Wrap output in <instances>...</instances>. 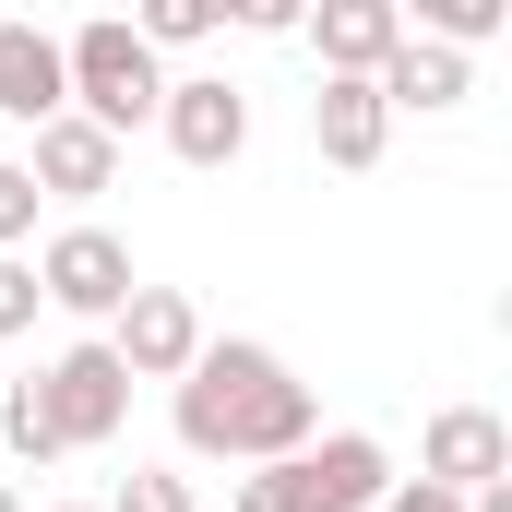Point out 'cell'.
<instances>
[{"label": "cell", "instance_id": "obj_1", "mask_svg": "<svg viewBox=\"0 0 512 512\" xmlns=\"http://www.w3.org/2000/svg\"><path fill=\"white\" fill-rule=\"evenodd\" d=\"M310 441H322L310 382L274 346H251V334H203V358L179 370V453H203V465H286Z\"/></svg>", "mask_w": 512, "mask_h": 512}, {"label": "cell", "instance_id": "obj_2", "mask_svg": "<svg viewBox=\"0 0 512 512\" xmlns=\"http://www.w3.org/2000/svg\"><path fill=\"white\" fill-rule=\"evenodd\" d=\"M60 84H72V120H96L108 143L155 131V108H167V60L131 36V12H96L60 36Z\"/></svg>", "mask_w": 512, "mask_h": 512}, {"label": "cell", "instance_id": "obj_3", "mask_svg": "<svg viewBox=\"0 0 512 512\" xmlns=\"http://www.w3.org/2000/svg\"><path fill=\"white\" fill-rule=\"evenodd\" d=\"M262 477H274V512H382L393 453L370 429H322L310 453H286V465H262Z\"/></svg>", "mask_w": 512, "mask_h": 512}, {"label": "cell", "instance_id": "obj_4", "mask_svg": "<svg viewBox=\"0 0 512 512\" xmlns=\"http://www.w3.org/2000/svg\"><path fill=\"white\" fill-rule=\"evenodd\" d=\"M36 393H48V417H60V453H108L131 429V370L108 358V334H96V346H60V358L36 370Z\"/></svg>", "mask_w": 512, "mask_h": 512}, {"label": "cell", "instance_id": "obj_5", "mask_svg": "<svg viewBox=\"0 0 512 512\" xmlns=\"http://www.w3.org/2000/svg\"><path fill=\"white\" fill-rule=\"evenodd\" d=\"M155 131H167L179 167H239V155H251V96H239L227 72H167Z\"/></svg>", "mask_w": 512, "mask_h": 512}, {"label": "cell", "instance_id": "obj_6", "mask_svg": "<svg viewBox=\"0 0 512 512\" xmlns=\"http://www.w3.org/2000/svg\"><path fill=\"white\" fill-rule=\"evenodd\" d=\"M131 286H143V274H131V251L108 239V227H60V239L36 251V298L72 310V322H120Z\"/></svg>", "mask_w": 512, "mask_h": 512}, {"label": "cell", "instance_id": "obj_7", "mask_svg": "<svg viewBox=\"0 0 512 512\" xmlns=\"http://www.w3.org/2000/svg\"><path fill=\"white\" fill-rule=\"evenodd\" d=\"M417 477L453 489V501L501 489V477H512V417H489V405H441V417L417 429Z\"/></svg>", "mask_w": 512, "mask_h": 512}, {"label": "cell", "instance_id": "obj_8", "mask_svg": "<svg viewBox=\"0 0 512 512\" xmlns=\"http://www.w3.org/2000/svg\"><path fill=\"white\" fill-rule=\"evenodd\" d=\"M108 358H120L131 382H179V370L203 358V310H191L179 286H131L120 322H108Z\"/></svg>", "mask_w": 512, "mask_h": 512}, {"label": "cell", "instance_id": "obj_9", "mask_svg": "<svg viewBox=\"0 0 512 512\" xmlns=\"http://www.w3.org/2000/svg\"><path fill=\"white\" fill-rule=\"evenodd\" d=\"M298 36H310L322 84H370L393 60V36H405V12L393 0H322V12H298Z\"/></svg>", "mask_w": 512, "mask_h": 512}, {"label": "cell", "instance_id": "obj_10", "mask_svg": "<svg viewBox=\"0 0 512 512\" xmlns=\"http://www.w3.org/2000/svg\"><path fill=\"white\" fill-rule=\"evenodd\" d=\"M24 179H36V203H96V191H120V143H108L96 120H72V108H60V120L36 131Z\"/></svg>", "mask_w": 512, "mask_h": 512}, {"label": "cell", "instance_id": "obj_11", "mask_svg": "<svg viewBox=\"0 0 512 512\" xmlns=\"http://www.w3.org/2000/svg\"><path fill=\"white\" fill-rule=\"evenodd\" d=\"M60 108H72V84H60V36L24 24V12H0V120L48 131Z\"/></svg>", "mask_w": 512, "mask_h": 512}, {"label": "cell", "instance_id": "obj_12", "mask_svg": "<svg viewBox=\"0 0 512 512\" xmlns=\"http://www.w3.org/2000/svg\"><path fill=\"white\" fill-rule=\"evenodd\" d=\"M370 96H382L393 120L417 108V120H441V108H465L477 96V60H453V48H429V36H393V60L370 72Z\"/></svg>", "mask_w": 512, "mask_h": 512}, {"label": "cell", "instance_id": "obj_13", "mask_svg": "<svg viewBox=\"0 0 512 512\" xmlns=\"http://www.w3.org/2000/svg\"><path fill=\"white\" fill-rule=\"evenodd\" d=\"M310 143H322V167H382V143H393V108L370 96V84H322L310 96Z\"/></svg>", "mask_w": 512, "mask_h": 512}, {"label": "cell", "instance_id": "obj_14", "mask_svg": "<svg viewBox=\"0 0 512 512\" xmlns=\"http://www.w3.org/2000/svg\"><path fill=\"white\" fill-rule=\"evenodd\" d=\"M501 24H512V0H417V24H405V36H429V48H453V60H465V48H489Z\"/></svg>", "mask_w": 512, "mask_h": 512}, {"label": "cell", "instance_id": "obj_15", "mask_svg": "<svg viewBox=\"0 0 512 512\" xmlns=\"http://www.w3.org/2000/svg\"><path fill=\"white\" fill-rule=\"evenodd\" d=\"M0 453L12 465H60V417H48V393H36V370L0 393Z\"/></svg>", "mask_w": 512, "mask_h": 512}, {"label": "cell", "instance_id": "obj_16", "mask_svg": "<svg viewBox=\"0 0 512 512\" xmlns=\"http://www.w3.org/2000/svg\"><path fill=\"white\" fill-rule=\"evenodd\" d=\"M215 24H227V0H143V12H131V36H143L155 60H167V48H203Z\"/></svg>", "mask_w": 512, "mask_h": 512}, {"label": "cell", "instance_id": "obj_17", "mask_svg": "<svg viewBox=\"0 0 512 512\" xmlns=\"http://www.w3.org/2000/svg\"><path fill=\"white\" fill-rule=\"evenodd\" d=\"M108 512H191V477H179V465H131Z\"/></svg>", "mask_w": 512, "mask_h": 512}, {"label": "cell", "instance_id": "obj_18", "mask_svg": "<svg viewBox=\"0 0 512 512\" xmlns=\"http://www.w3.org/2000/svg\"><path fill=\"white\" fill-rule=\"evenodd\" d=\"M36 239V179H24V155H0V251H24Z\"/></svg>", "mask_w": 512, "mask_h": 512}, {"label": "cell", "instance_id": "obj_19", "mask_svg": "<svg viewBox=\"0 0 512 512\" xmlns=\"http://www.w3.org/2000/svg\"><path fill=\"white\" fill-rule=\"evenodd\" d=\"M36 310H48V298H36V262H24V251H0V334H24Z\"/></svg>", "mask_w": 512, "mask_h": 512}, {"label": "cell", "instance_id": "obj_20", "mask_svg": "<svg viewBox=\"0 0 512 512\" xmlns=\"http://www.w3.org/2000/svg\"><path fill=\"white\" fill-rule=\"evenodd\" d=\"M382 512H465V501H453V489H429V477H393Z\"/></svg>", "mask_w": 512, "mask_h": 512}, {"label": "cell", "instance_id": "obj_21", "mask_svg": "<svg viewBox=\"0 0 512 512\" xmlns=\"http://www.w3.org/2000/svg\"><path fill=\"white\" fill-rule=\"evenodd\" d=\"M0 512H24V489H12V477H0Z\"/></svg>", "mask_w": 512, "mask_h": 512}, {"label": "cell", "instance_id": "obj_22", "mask_svg": "<svg viewBox=\"0 0 512 512\" xmlns=\"http://www.w3.org/2000/svg\"><path fill=\"white\" fill-rule=\"evenodd\" d=\"M48 512H84V501H48Z\"/></svg>", "mask_w": 512, "mask_h": 512}]
</instances>
